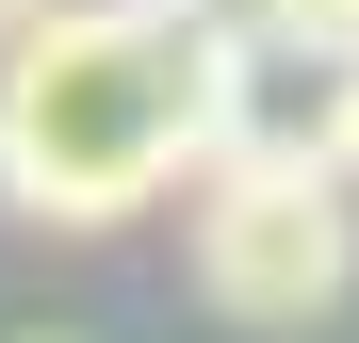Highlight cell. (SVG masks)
I'll list each match as a JSON object with an SVG mask.
<instances>
[{"mask_svg": "<svg viewBox=\"0 0 359 343\" xmlns=\"http://www.w3.org/2000/svg\"><path fill=\"white\" fill-rule=\"evenodd\" d=\"M17 343H66V327H17Z\"/></svg>", "mask_w": 359, "mask_h": 343, "instance_id": "52a82bcc", "label": "cell"}, {"mask_svg": "<svg viewBox=\"0 0 359 343\" xmlns=\"http://www.w3.org/2000/svg\"><path fill=\"white\" fill-rule=\"evenodd\" d=\"M327 98L343 66L294 33H245V66H229V114H212V163H327Z\"/></svg>", "mask_w": 359, "mask_h": 343, "instance_id": "3957f363", "label": "cell"}, {"mask_svg": "<svg viewBox=\"0 0 359 343\" xmlns=\"http://www.w3.org/2000/svg\"><path fill=\"white\" fill-rule=\"evenodd\" d=\"M180 278H196L212 327H327L359 295V196L327 163H196Z\"/></svg>", "mask_w": 359, "mask_h": 343, "instance_id": "7a4b0ae2", "label": "cell"}, {"mask_svg": "<svg viewBox=\"0 0 359 343\" xmlns=\"http://www.w3.org/2000/svg\"><path fill=\"white\" fill-rule=\"evenodd\" d=\"M245 33L262 17L229 0H33L0 33V213L66 229V246L163 213L212 163Z\"/></svg>", "mask_w": 359, "mask_h": 343, "instance_id": "6da1fadb", "label": "cell"}, {"mask_svg": "<svg viewBox=\"0 0 359 343\" xmlns=\"http://www.w3.org/2000/svg\"><path fill=\"white\" fill-rule=\"evenodd\" d=\"M327 180L359 196V66H343V98H327Z\"/></svg>", "mask_w": 359, "mask_h": 343, "instance_id": "5b68a950", "label": "cell"}, {"mask_svg": "<svg viewBox=\"0 0 359 343\" xmlns=\"http://www.w3.org/2000/svg\"><path fill=\"white\" fill-rule=\"evenodd\" d=\"M262 33H294V49H327V66H359V0H245Z\"/></svg>", "mask_w": 359, "mask_h": 343, "instance_id": "277c9868", "label": "cell"}, {"mask_svg": "<svg viewBox=\"0 0 359 343\" xmlns=\"http://www.w3.org/2000/svg\"><path fill=\"white\" fill-rule=\"evenodd\" d=\"M229 17H245V0H229Z\"/></svg>", "mask_w": 359, "mask_h": 343, "instance_id": "ba28073f", "label": "cell"}, {"mask_svg": "<svg viewBox=\"0 0 359 343\" xmlns=\"http://www.w3.org/2000/svg\"><path fill=\"white\" fill-rule=\"evenodd\" d=\"M17 17H33V0H0V33H17Z\"/></svg>", "mask_w": 359, "mask_h": 343, "instance_id": "8992f818", "label": "cell"}]
</instances>
